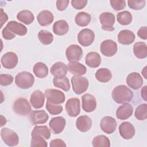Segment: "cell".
<instances>
[{
    "label": "cell",
    "mask_w": 147,
    "mask_h": 147,
    "mask_svg": "<svg viewBox=\"0 0 147 147\" xmlns=\"http://www.w3.org/2000/svg\"><path fill=\"white\" fill-rule=\"evenodd\" d=\"M111 96L116 103L121 104L130 102L133 97V93L127 86L119 85L113 89Z\"/></svg>",
    "instance_id": "cell-1"
},
{
    "label": "cell",
    "mask_w": 147,
    "mask_h": 147,
    "mask_svg": "<svg viewBox=\"0 0 147 147\" xmlns=\"http://www.w3.org/2000/svg\"><path fill=\"white\" fill-rule=\"evenodd\" d=\"M34 78L33 75L26 71L18 73L15 77L16 84L20 88L28 89L34 84Z\"/></svg>",
    "instance_id": "cell-2"
},
{
    "label": "cell",
    "mask_w": 147,
    "mask_h": 147,
    "mask_svg": "<svg viewBox=\"0 0 147 147\" xmlns=\"http://www.w3.org/2000/svg\"><path fill=\"white\" fill-rule=\"evenodd\" d=\"M71 83L74 92L78 95L84 92L87 90L89 85L88 80L87 78L76 75L72 77Z\"/></svg>",
    "instance_id": "cell-3"
},
{
    "label": "cell",
    "mask_w": 147,
    "mask_h": 147,
    "mask_svg": "<svg viewBox=\"0 0 147 147\" xmlns=\"http://www.w3.org/2000/svg\"><path fill=\"white\" fill-rule=\"evenodd\" d=\"M1 136L2 141L9 146H14L19 143V137L13 130L7 127H3L1 130Z\"/></svg>",
    "instance_id": "cell-4"
},
{
    "label": "cell",
    "mask_w": 147,
    "mask_h": 147,
    "mask_svg": "<svg viewBox=\"0 0 147 147\" xmlns=\"http://www.w3.org/2000/svg\"><path fill=\"white\" fill-rule=\"evenodd\" d=\"M13 111L20 115H27L31 111V106L28 100L24 98L17 99L13 105Z\"/></svg>",
    "instance_id": "cell-5"
},
{
    "label": "cell",
    "mask_w": 147,
    "mask_h": 147,
    "mask_svg": "<svg viewBox=\"0 0 147 147\" xmlns=\"http://www.w3.org/2000/svg\"><path fill=\"white\" fill-rule=\"evenodd\" d=\"M45 96L49 102L58 105L64 102L65 97L64 94L56 89L48 88L45 90Z\"/></svg>",
    "instance_id": "cell-6"
},
{
    "label": "cell",
    "mask_w": 147,
    "mask_h": 147,
    "mask_svg": "<svg viewBox=\"0 0 147 147\" xmlns=\"http://www.w3.org/2000/svg\"><path fill=\"white\" fill-rule=\"evenodd\" d=\"M100 22L102 25V29L106 31H113V26L115 23V16L110 12H103L99 17Z\"/></svg>",
    "instance_id": "cell-7"
},
{
    "label": "cell",
    "mask_w": 147,
    "mask_h": 147,
    "mask_svg": "<svg viewBox=\"0 0 147 147\" xmlns=\"http://www.w3.org/2000/svg\"><path fill=\"white\" fill-rule=\"evenodd\" d=\"M95 39L94 32L87 28L81 30L78 34V40L79 43L83 47L90 46Z\"/></svg>",
    "instance_id": "cell-8"
},
{
    "label": "cell",
    "mask_w": 147,
    "mask_h": 147,
    "mask_svg": "<svg viewBox=\"0 0 147 147\" xmlns=\"http://www.w3.org/2000/svg\"><path fill=\"white\" fill-rule=\"evenodd\" d=\"M65 110L68 115L71 117L78 116L80 112V102L78 98H72L65 103Z\"/></svg>",
    "instance_id": "cell-9"
},
{
    "label": "cell",
    "mask_w": 147,
    "mask_h": 147,
    "mask_svg": "<svg viewBox=\"0 0 147 147\" xmlns=\"http://www.w3.org/2000/svg\"><path fill=\"white\" fill-rule=\"evenodd\" d=\"M65 55L67 60L70 62L79 61L83 56V51L78 45L72 44L67 48Z\"/></svg>",
    "instance_id": "cell-10"
},
{
    "label": "cell",
    "mask_w": 147,
    "mask_h": 147,
    "mask_svg": "<svg viewBox=\"0 0 147 147\" xmlns=\"http://www.w3.org/2000/svg\"><path fill=\"white\" fill-rule=\"evenodd\" d=\"M100 51L105 56H113L117 52V44L112 40H104L100 44Z\"/></svg>",
    "instance_id": "cell-11"
},
{
    "label": "cell",
    "mask_w": 147,
    "mask_h": 147,
    "mask_svg": "<svg viewBox=\"0 0 147 147\" xmlns=\"http://www.w3.org/2000/svg\"><path fill=\"white\" fill-rule=\"evenodd\" d=\"M18 56L16 53L9 52L5 53L1 59L3 67L6 69H13L18 64Z\"/></svg>",
    "instance_id": "cell-12"
},
{
    "label": "cell",
    "mask_w": 147,
    "mask_h": 147,
    "mask_svg": "<svg viewBox=\"0 0 147 147\" xmlns=\"http://www.w3.org/2000/svg\"><path fill=\"white\" fill-rule=\"evenodd\" d=\"M117 126L115 119L110 116L104 117L100 121V127L103 131L107 134L113 133Z\"/></svg>",
    "instance_id": "cell-13"
},
{
    "label": "cell",
    "mask_w": 147,
    "mask_h": 147,
    "mask_svg": "<svg viewBox=\"0 0 147 147\" xmlns=\"http://www.w3.org/2000/svg\"><path fill=\"white\" fill-rule=\"evenodd\" d=\"M82 109L87 113L94 111L96 107L95 98L90 94H85L82 96Z\"/></svg>",
    "instance_id": "cell-14"
},
{
    "label": "cell",
    "mask_w": 147,
    "mask_h": 147,
    "mask_svg": "<svg viewBox=\"0 0 147 147\" xmlns=\"http://www.w3.org/2000/svg\"><path fill=\"white\" fill-rule=\"evenodd\" d=\"M121 136L126 140L132 138L135 135L136 130L134 126L129 122H123L119 126Z\"/></svg>",
    "instance_id": "cell-15"
},
{
    "label": "cell",
    "mask_w": 147,
    "mask_h": 147,
    "mask_svg": "<svg viewBox=\"0 0 147 147\" xmlns=\"http://www.w3.org/2000/svg\"><path fill=\"white\" fill-rule=\"evenodd\" d=\"M126 83L127 86L133 90L139 89L143 84V79L138 72H131L126 78Z\"/></svg>",
    "instance_id": "cell-16"
},
{
    "label": "cell",
    "mask_w": 147,
    "mask_h": 147,
    "mask_svg": "<svg viewBox=\"0 0 147 147\" xmlns=\"http://www.w3.org/2000/svg\"><path fill=\"white\" fill-rule=\"evenodd\" d=\"M68 71L67 66L61 61L55 63L51 68V74L57 78H63L65 77Z\"/></svg>",
    "instance_id": "cell-17"
},
{
    "label": "cell",
    "mask_w": 147,
    "mask_h": 147,
    "mask_svg": "<svg viewBox=\"0 0 147 147\" xmlns=\"http://www.w3.org/2000/svg\"><path fill=\"white\" fill-rule=\"evenodd\" d=\"M66 121L63 117H56L51 119L49 126L55 134H59L64 130Z\"/></svg>",
    "instance_id": "cell-18"
},
{
    "label": "cell",
    "mask_w": 147,
    "mask_h": 147,
    "mask_svg": "<svg viewBox=\"0 0 147 147\" xmlns=\"http://www.w3.org/2000/svg\"><path fill=\"white\" fill-rule=\"evenodd\" d=\"M133 112L132 106L128 103H125L118 107L116 111V116L119 119L125 120L130 118L133 114Z\"/></svg>",
    "instance_id": "cell-19"
},
{
    "label": "cell",
    "mask_w": 147,
    "mask_h": 147,
    "mask_svg": "<svg viewBox=\"0 0 147 147\" xmlns=\"http://www.w3.org/2000/svg\"><path fill=\"white\" fill-rule=\"evenodd\" d=\"M48 118V115L44 110H34L30 114V119L33 125L45 123Z\"/></svg>",
    "instance_id": "cell-20"
},
{
    "label": "cell",
    "mask_w": 147,
    "mask_h": 147,
    "mask_svg": "<svg viewBox=\"0 0 147 147\" xmlns=\"http://www.w3.org/2000/svg\"><path fill=\"white\" fill-rule=\"evenodd\" d=\"M45 96L39 90H35L30 95V102L34 109H38L41 108L44 104Z\"/></svg>",
    "instance_id": "cell-21"
},
{
    "label": "cell",
    "mask_w": 147,
    "mask_h": 147,
    "mask_svg": "<svg viewBox=\"0 0 147 147\" xmlns=\"http://www.w3.org/2000/svg\"><path fill=\"white\" fill-rule=\"evenodd\" d=\"M134 33L127 29L121 30L118 34V41L122 45H129L133 42L135 40Z\"/></svg>",
    "instance_id": "cell-22"
},
{
    "label": "cell",
    "mask_w": 147,
    "mask_h": 147,
    "mask_svg": "<svg viewBox=\"0 0 147 147\" xmlns=\"http://www.w3.org/2000/svg\"><path fill=\"white\" fill-rule=\"evenodd\" d=\"M92 125V120L87 115H81L79 117L76 121L77 129L82 132L88 131Z\"/></svg>",
    "instance_id": "cell-23"
},
{
    "label": "cell",
    "mask_w": 147,
    "mask_h": 147,
    "mask_svg": "<svg viewBox=\"0 0 147 147\" xmlns=\"http://www.w3.org/2000/svg\"><path fill=\"white\" fill-rule=\"evenodd\" d=\"M37 19L38 24L42 26L50 25L54 20V16L52 12L49 10H42L37 15Z\"/></svg>",
    "instance_id": "cell-24"
},
{
    "label": "cell",
    "mask_w": 147,
    "mask_h": 147,
    "mask_svg": "<svg viewBox=\"0 0 147 147\" xmlns=\"http://www.w3.org/2000/svg\"><path fill=\"white\" fill-rule=\"evenodd\" d=\"M6 26L12 33L19 36H24L27 33L26 27L23 24L18 23L16 21H11L9 22Z\"/></svg>",
    "instance_id": "cell-25"
},
{
    "label": "cell",
    "mask_w": 147,
    "mask_h": 147,
    "mask_svg": "<svg viewBox=\"0 0 147 147\" xmlns=\"http://www.w3.org/2000/svg\"><path fill=\"white\" fill-rule=\"evenodd\" d=\"M85 63L91 68L98 67L101 63V57L99 54L95 52L88 53L85 58Z\"/></svg>",
    "instance_id": "cell-26"
},
{
    "label": "cell",
    "mask_w": 147,
    "mask_h": 147,
    "mask_svg": "<svg viewBox=\"0 0 147 147\" xmlns=\"http://www.w3.org/2000/svg\"><path fill=\"white\" fill-rule=\"evenodd\" d=\"M67 68L71 74L76 76L83 75L87 71L86 67L78 61L69 62L67 65Z\"/></svg>",
    "instance_id": "cell-27"
},
{
    "label": "cell",
    "mask_w": 147,
    "mask_h": 147,
    "mask_svg": "<svg viewBox=\"0 0 147 147\" xmlns=\"http://www.w3.org/2000/svg\"><path fill=\"white\" fill-rule=\"evenodd\" d=\"M69 30V25L67 22L64 20L56 21L53 25V32L58 36L65 34Z\"/></svg>",
    "instance_id": "cell-28"
},
{
    "label": "cell",
    "mask_w": 147,
    "mask_h": 147,
    "mask_svg": "<svg viewBox=\"0 0 147 147\" xmlns=\"http://www.w3.org/2000/svg\"><path fill=\"white\" fill-rule=\"evenodd\" d=\"M133 52L136 57L145 59L147 57L146 44L144 42H137L133 46Z\"/></svg>",
    "instance_id": "cell-29"
},
{
    "label": "cell",
    "mask_w": 147,
    "mask_h": 147,
    "mask_svg": "<svg viewBox=\"0 0 147 147\" xmlns=\"http://www.w3.org/2000/svg\"><path fill=\"white\" fill-rule=\"evenodd\" d=\"M95 78L99 82L102 83H106L110 81L112 78L111 71L105 68L98 69L95 74Z\"/></svg>",
    "instance_id": "cell-30"
},
{
    "label": "cell",
    "mask_w": 147,
    "mask_h": 147,
    "mask_svg": "<svg viewBox=\"0 0 147 147\" xmlns=\"http://www.w3.org/2000/svg\"><path fill=\"white\" fill-rule=\"evenodd\" d=\"M33 71L37 77L44 78L48 74V68L45 64L42 62H38L34 65Z\"/></svg>",
    "instance_id": "cell-31"
},
{
    "label": "cell",
    "mask_w": 147,
    "mask_h": 147,
    "mask_svg": "<svg viewBox=\"0 0 147 147\" xmlns=\"http://www.w3.org/2000/svg\"><path fill=\"white\" fill-rule=\"evenodd\" d=\"M17 18L20 21L26 25H30L33 22L34 17L30 11L24 10L18 13L17 14Z\"/></svg>",
    "instance_id": "cell-32"
},
{
    "label": "cell",
    "mask_w": 147,
    "mask_h": 147,
    "mask_svg": "<svg viewBox=\"0 0 147 147\" xmlns=\"http://www.w3.org/2000/svg\"><path fill=\"white\" fill-rule=\"evenodd\" d=\"M91 18V17L90 14L84 11H81L76 15L75 21L76 25L79 26H86L90 22Z\"/></svg>",
    "instance_id": "cell-33"
},
{
    "label": "cell",
    "mask_w": 147,
    "mask_h": 147,
    "mask_svg": "<svg viewBox=\"0 0 147 147\" xmlns=\"http://www.w3.org/2000/svg\"><path fill=\"white\" fill-rule=\"evenodd\" d=\"M38 135L44 137L46 140H48L51 137V131L48 127L45 126H36L31 133L32 136Z\"/></svg>",
    "instance_id": "cell-34"
},
{
    "label": "cell",
    "mask_w": 147,
    "mask_h": 147,
    "mask_svg": "<svg viewBox=\"0 0 147 147\" xmlns=\"http://www.w3.org/2000/svg\"><path fill=\"white\" fill-rule=\"evenodd\" d=\"M117 20L121 25H127L131 22L132 15L129 11H123L117 13Z\"/></svg>",
    "instance_id": "cell-35"
},
{
    "label": "cell",
    "mask_w": 147,
    "mask_h": 147,
    "mask_svg": "<svg viewBox=\"0 0 147 147\" xmlns=\"http://www.w3.org/2000/svg\"><path fill=\"white\" fill-rule=\"evenodd\" d=\"M92 144L94 147H109L110 146V142L106 136L99 135L94 138Z\"/></svg>",
    "instance_id": "cell-36"
},
{
    "label": "cell",
    "mask_w": 147,
    "mask_h": 147,
    "mask_svg": "<svg viewBox=\"0 0 147 147\" xmlns=\"http://www.w3.org/2000/svg\"><path fill=\"white\" fill-rule=\"evenodd\" d=\"M53 83L54 86L61 88L64 91H68L70 89L69 81L68 78L66 76L61 79L54 78L53 79Z\"/></svg>",
    "instance_id": "cell-37"
},
{
    "label": "cell",
    "mask_w": 147,
    "mask_h": 147,
    "mask_svg": "<svg viewBox=\"0 0 147 147\" xmlns=\"http://www.w3.org/2000/svg\"><path fill=\"white\" fill-rule=\"evenodd\" d=\"M37 36L39 41L44 45H49L53 40V34L46 30H41L38 32Z\"/></svg>",
    "instance_id": "cell-38"
},
{
    "label": "cell",
    "mask_w": 147,
    "mask_h": 147,
    "mask_svg": "<svg viewBox=\"0 0 147 147\" xmlns=\"http://www.w3.org/2000/svg\"><path fill=\"white\" fill-rule=\"evenodd\" d=\"M134 116L140 121L146 119L147 118V105L143 103L139 105L135 110Z\"/></svg>",
    "instance_id": "cell-39"
},
{
    "label": "cell",
    "mask_w": 147,
    "mask_h": 147,
    "mask_svg": "<svg viewBox=\"0 0 147 147\" xmlns=\"http://www.w3.org/2000/svg\"><path fill=\"white\" fill-rule=\"evenodd\" d=\"M48 144L45 138L40 136H32L30 146L31 147H47Z\"/></svg>",
    "instance_id": "cell-40"
},
{
    "label": "cell",
    "mask_w": 147,
    "mask_h": 147,
    "mask_svg": "<svg viewBox=\"0 0 147 147\" xmlns=\"http://www.w3.org/2000/svg\"><path fill=\"white\" fill-rule=\"evenodd\" d=\"M46 109L52 115L59 114L63 111V107L61 105L52 103L48 100L46 103Z\"/></svg>",
    "instance_id": "cell-41"
},
{
    "label": "cell",
    "mask_w": 147,
    "mask_h": 147,
    "mask_svg": "<svg viewBox=\"0 0 147 147\" xmlns=\"http://www.w3.org/2000/svg\"><path fill=\"white\" fill-rule=\"evenodd\" d=\"M146 1L145 0H129L127 1L128 6L133 10H138L144 8L145 6Z\"/></svg>",
    "instance_id": "cell-42"
},
{
    "label": "cell",
    "mask_w": 147,
    "mask_h": 147,
    "mask_svg": "<svg viewBox=\"0 0 147 147\" xmlns=\"http://www.w3.org/2000/svg\"><path fill=\"white\" fill-rule=\"evenodd\" d=\"M13 81V77L9 74L0 75V84L3 86H8L11 84Z\"/></svg>",
    "instance_id": "cell-43"
},
{
    "label": "cell",
    "mask_w": 147,
    "mask_h": 147,
    "mask_svg": "<svg viewBox=\"0 0 147 147\" xmlns=\"http://www.w3.org/2000/svg\"><path fill=\"white\" fill-rule=\"evenodd\" d=\"M111 7L116 11H119L123 9L126 6L125 1H117L112 0L110 1Z\"/></svg>",
    "instance_id": "cell-44"
},
{
    "label": "cell",
    "mask_w": 147,
    "mask_h": 147,
    "mask_svg": "<svg viewBox=\"0 0 147 147\" xmlns=\"http://www.w3.org/2000/svg\"><path fill=\"white\" fill-rule=\"evenodd\" d=\"M87 3V0H72L71 5L74 8L77 10H80L84 8Z\"/></svg>",
    "instance_id": "cell-45"
},
{
    "label": "cell",
    "mask_w": 147,
    "mask_h": 147,
    "mask_svg": "<svg viewBox=\"0 0 147 147\" xmlns=\"http://www.w3.org/2000/svg\"><path fill=\"white\" fill-rule=\"evenodd\" d=\"M2 34L3 37L6 40H11L16 37V34L10 31L6 26L3 29L2 31Z\"/></svg>",
    "instance_id": "cell-46"
},
{
    "label": "cell",
    "mask_w": 147,
    "mask_h": 147,
    "mask_svg": "<svg viewBox=\"0 0 147 147\" xmlns=\"http://www.w3.org/2000/svg\"><path fill=\"white\" fill-rule=\"evenodd\" d=\"M69 1L68 0H58L56 1V7L58 10L63 11L68 6Z\"/></svg>",
    "instance_id": "cell-47"
},
{
    "label": "cell",
    "mask_w": 147,
    "mask_h": 147,
    "mask_svg": "<svg viewBox=\"0 0 147 147\" xmlns=\"http://www.w3.org/2000/svg\"><path fill=\"white\" fill-rule=\"evenodd\" d=\"M49 146L51 147H65L67 145L61 139H55L51 141Z\"/></svg>",
    "instance_id": "cell-48"
},
{
    "label": "cell",
    "mask_w": 147,
    "mask_h": 147,
    "mask_svg": "<svg viewBox=\"0 0 147 147\" xmlns=\"http://www.w3.org/2000/svg\"><path fill=\"white\" fill-rule=\"evenodd\" d=\"M137 35L141 38L143 40L147 39V27L142 26L141 27L137 32Z\"/></svg>",
    "instance_id": "cell-49"
},
{
    "label": "cell",
    "mask_w": 147,
    "mask_h": 147,
    "mask_svg": "<svg viewBox=\"0 0 147 147\" xmlns=\"http://www.w3.org/2000/svg\"><path fill=\"white\" fill-rule=\"evenodd\" d=\"M8 20V17L7 14L3 12V9H1V27H2L3 24L7 21Z\"/></svg>",
    "instance_id": "cell-50"
},
{
    "label": "cell",
    "mask_w": 147,
    "mask_h": 147,
    "mask_svg": "<svg viewBox=\"0 0 147 147\" xmlns=\"http://www.w3.org/2000/svg\"><path fill=\"white\" fill-rule=\"evenodd\" d=\"M146 86H144L141 91V96L142 98V99L145 100L146 101L147 100V94H146Z\"/></svg>",
    "instance_id": "cell-51"
},
{
    "label": "cell",
    "mask_w": 147,
    "mask_h": 147,
    "mask_svg": "<svg viewBox=\"0 0 147 147\" xmlns=\"http://www.w3.org/2000/svg\"><path fill=\"white\" fill-rule=\"evenodd\" d=\"M1 126H3L4 125L6 124V118L3 116V115H1Z\"/></svg>",
    "instance_id": "cell-52"
},
{
    "label": "cell",
    "mask_w": 147,
    "mask_h": 147,
    "mask_svg": "<svg viewBox=\"0 0 147 147\" xmlns=\"http://www.w3.org/2000/svg\"><path fill=\"white\" fill-rule=\"evenodd\" d=\"M141 73L142 74V75L144 76V77L145 78V79H147V77H146V66H145L142 70L141 71Z\"/></svg>",
    "instance_id": "cell-53"
}]
</instances>
